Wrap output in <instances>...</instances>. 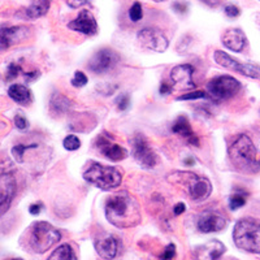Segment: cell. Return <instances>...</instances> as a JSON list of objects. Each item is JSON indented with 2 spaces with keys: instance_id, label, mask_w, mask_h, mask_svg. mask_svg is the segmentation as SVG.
I'll return each instance as SVG.
<instances>
[{
  "instance_id": "obj_1",
  "label": "cell",
  "mask_w": 260,
  "mask_h": 260,
  "mask_svg": "<svg viewBox=\"0 0 260 260\" xmlns=\"http://www.w3.org/2000/svg\"><path fill=\"white\" fill-rule=\"evenodd\" d=\"M106 216L111 224L120 229L137 226L142 219L138 202L126 191L115 192L108 197Z\"/></svg>"
},
{
  "instance_id": "obj_2",
  "label": "cell",
  "mask_w": 260,
  "mask_h": 260,
  "mask_svg": "<svg viewBox=\"0 0 260 260\" xmlns=\"http://www.w3.org/2000/svg\"><path fill=\"white\" fill-rule=\"evenodd\" d=\"M229 159L238 172L255 175L260 172V155L252 141L245 134L237 137L229 146Z\"/></svg>"
},
{
  "instance_id": "obj_3",
  "label": "cell",
  "mask_w": 260,
  "mask_h": 260,
  "mask_svg": "<svg viewBox=\"0 0 260 260\" xmlns=\"http://www.w3.org/2000/svg\"><path fill=\"white\" fill-rule=\"evenodd\" d=\"M61 240V234L50 222L38 221L29 228L26 233L27 247L32 252L43 254Z\"/></svg>"
},
{
  "instance_id": "obj_4",
  "label": "cell",
  "mask_w": 260,
  "mask_h": 260,
  "mask_svg": "<svg viewBox=\"0 0 260 260\" xmlns=\"http://www.w3.org/2000/svg\"><path fill=\"white\" fill-rule=\"evenodd\" d=\"M233 241L240 250L260 254V222L254 219H241L237 221Z\"/></svg>"
},
{
  "instance_id": "obj_5",
  "label": "cell",
  "mask_w": 260,
  "mask_h": 260,
  "mask_svg": "<svg viewBox=\"0 0 260 260\" xmlns=\"http://www.w3.org/2000/svg\"><path fill=\"white\" fill-rule=\"evenodd\" d=\"M83 178L102 190H112L122 182L121 171L116 167H107L92 162L83 173Z\"/></svg>"
},
{
  "instance_id": "obj_6",
  "label": "cell",
  "mask_w": 260,
  "mask_h": 260,
  "mask_svg": "<svg viewBox=\"0 0 260 260\" xmlns=\"http://www.w3.org/2000/svg\"><path fill=\"white\" fill-rule=\"evenodd\" d=\"M240 81H237L231 76H220L215 77L208 82L207 85V95L211 101L220 103V102L228 101L236 96L241 90Z\"/></svg>"
},
{
  "instance_id": "obj_7",
  "label": "cell",
  "mask_w": 260,
  "mask_h": 260,
  "mask_svg": "<svg viewBox=\"0 0 260 260\" xmlns=\"http://www.w3.org/2000/svg\"><path fill=\"white\" fill-rule=\"evenodd\" d=\"M213 59L219 65L226 69L237 72V73L246 76L250 78H260V67L255 64H242L234 60L231 55H228L224 51H215Z\"/></svg>"
},
{
  "instance_id": "obj_8",
  "label": "cell",
  "mask_w": 260,
  "mask_h": 260,
  "mask_svg": "<svg viewBox=\"0 0 260 260\" xmlns=\"http://www.w3.org/2000/svg\"><path fill=\"white\" fill-rule=\"evenodd\" d=\"M133 156L139 166L146 169L154 168L157 164V155L148 146L147 139L142 134H136L133 138Z\"/></svg>"
},
{
  "instance_id": "obj_9",
  "label": "cell",
  "mask_w": 260,
  "mask_h": 260,
  "mask_svg": "<svg viewBox=\"0 0 260 260\" xmlns=\"http://www.w3.org/2000/svg\"><path fill=\"white\" fill-rule=\"evenodd\" d=\"M138 42L142 47L155 52H164L168 48V39L164 32L155 27H145L138 32Z\"/></svg>"
},
{
  "instance_id": "obj_10",
  "label": "cell",
  "mask_w": 260,
  "mask_h": 260,
  "mask_svg": "<svg viewBox=\"0 0 260 260\" xmlns=\"http://www.w3.org/2000/svg\"><path fill=\"white\" fill-rule=\"evenodd\" d=\"M118 60H120V56L117 55V52L110 50V48H103V50L98 51L91 57L89 62V68L94 73H106V72L115 68Z\"/></svg>"
},
{
  "instance_id": "obj_11",
  "label": "cell",
  "mask_w": 260,
  "mask_h": 260,
  "mask_svg": "<svg viewBox=\"0 0 260 260\" xmlns=\"http://www.w3.org/2000/svg\"><path fill=\"white\" fill-rule=\"evenodd\" d=\"M192 73H194V68L189 64L177 65L172 69L171 72V83L173 90H180V91H185V90H194L195 83L192 81Z\"/></svg>"
},
{
  "instance_id": "obj_12",
  "label": "cell",
  "mask_w": 260,
  "mask_h": 260,
  "mask_svg": "<svg viewBox=\"0 0 260 260\" xmlns=\"http://www.w3.org/2000/svg\"><path fill=\"white\" fill-rule=\"evenodd\" d=\"M16 194V180L9 173H0V217L6 215Z\"/></svg>"
},
{
  "instance_id": "obj_13",
  "label": "cell",
  "mask_w": 260,
  "mask_h": 260,
  "mask_svg": "<svg viewBox=\"0 0 260 260\" xmlns=\"http://www.w3.org/2000/svg\"><path fill=\"white\" fill-rule=\"evenodd\" d=\"M96 147L101 150L102 154L107 157V159L112 160V161H120L124 160L127 156V152L124 147L113 141L111 136L107 133H102L96 139Z\"/></svg>"
},
{
  "instance_id": "obj_14",
  "label": "cell",
  "mask_w": 260,
  "mask_h": 260,
  "mask_svg": "<svg viewBox=\"0 0 260 260\" xmlns=\"http://www.w3.org/2000/svg\"><path fill=\"white\" fill-rule=\"evenodd\" d=\"M95 250L102 259L112 260L115 259L118 252V241L113 234L103 233L95 237Z\"/></svg>"
},
{
  "instance_id": "obj_15",
  "label": "cell",
  "mask_w": 260,
  "mask_h": 260,
  "mask_svg": "<svg viewBox=\"0 0 260 260\" xmlns=\"http://www.w3.org/2000/svg\"><path fill=\"white\" fill-rule=\"evenodd\" d=\"M29 29L25 26L0 27V50H8L12 46L25 41Z\"/></svg>"
},
{
  "instance_id": "obj_16",
  "label": "cell",
  "mask_w": 260,
  "mask_h": 260,
  "mask_svg": "<svg viewBox=\"0 0 260 260\" xmlns=\"http://www.w3.org/2000/svg\"><path fill=\"white\" fill-rule=\"evenodd\" d=\"M226 226V219L220 213L207 211L199 216L198 229L202 233H213V232H220Z\"/></svg>"
},
{
  "instance_id": "obj_17",
  "label": "cell",
  "mask_w": 260,
  "mask_h": 260,
  "mask_svg": "<svg viewBox=\"0 0 260 260\" xmlns=\"http://www.w3.org/2000/svg\"><path fill=\"white\" fill-rule=\"evenodd\" d=\"M68 27L74 31L82 32L85 36H95L98 32V24L90 11H82L76 20L71 21Z\"/></svg>"
},
{
  "instance_id": "obj_18",
  "label": "cell",
  "mask_w": 260,
  "mask_h": 260,
  "mask_svg": "<svg viewBox=\"0 0 260 260\" xmlns=\"http://www.w3.org/2000/svg\"><path fill=\"white\" fill-rule=\"evenodd\" d=\"M225 250L226 248L224 243L217 240H211L195 248L194 257L195 260H217L224 255Z\"/></svg>"
},
{
  "instance_id": "obj_19",
  "label": "cell",
  "mask_w": 260,
  "mask_h": 260,
  "mask_svg": "<svg viewBox=\"0 0 260 260\" xmlns=\"http://www.w3.org/2000/svg\"><path fill=\"white\" fill-rule=\"evenodd\" d=\"M189 190L192 201H204L212 192V185H211V182L207 178L190 175Z\"/></svg>"
},
{
  "instance_id": "obj_20",
  "label": "cell",
  "mask_w": 260,
  "mask_h": 260,
  "mask_svg": "<svg viewBox=\"0 0 260 260\" xmlns=\"http://www.w3.org/2000/svg\"><path fill=\"white\" fill-rule=\"evenodd\" d=\"M221 41L225 47L234 51V52H241L245 48L246 43H247L245 32L241 29H237V27L225 30V32L222 34Z\"/></svg>"
},
{
  "instance_id": "obj_21",
  "label": "cell",
  "mask_w": 260,
  "mask_h": 260,
  "mask_svg": "<svg viewBox=\"0 0 260 260\" xmlns=\"http://www.w3.org/2000/svg\"><path fill=\"white\" fill-rule=\"evenodd\" d=\"M172 132L178 136H181L182 138H185L190 145L199 146V139L198 137L195 136L194 130H192L191 125H190L189 120H187L185 116H180L175 121L173 126H172Z\"/></svg>"
},
{
  "instance_id": "obj_22",
  "label": "cell",
  "mask_w": 260,
  "mask_h": 260,
  "mask_svg": "<svg viewBox=\"0 0 260 260\" xmlns=\"http://www.w3.org/2000/svg\"><path fill=\"white\" fill-rule=\"evenodd\" d=\"M8 95L12 101H15L17 104H21V106H27V104L31 103V92L24 85H18V83L12 85L9 87Z\"/></svg>"
},
{
  "instance_id": "obj_23",
  "label": "cell",
  "mask_w": 260,
  "mask_h": 260,
  "mask_svg": "<svg viewBox=\"0 0 260 260\" xmlns=\"http://www.w3.org/2000/svg\"><path fill=\"white\" fill-rule=\"evenodd\" d=\"M50 4V0H34L26 8L25 15H26L27 18L42 17V16H45L48 12Z\"/></svg>"
},
{
  "instance_id": "obj_24",
  "label": "cell",
  "mask_w": 260,
  "mask_h": 260,
  "mask_svg": "<svg viewBox=\"0 0 260 260\" xmlns=\"http://www.w3.org/2000/svg\"><path fill=\"white\" fill-rule=\"evenodd\" d=\"M51 111L52 112H56L57 115H61V113H65L67 111L71 108L72 102L69 101L68 98L64 96L62 94H59V92H55L51 98Z\"/></svg>"
},
{
  "instance_id": "obj_25",
  "label": "cell",
  "mask_w": 260,
  "mask_h": 260,
  "mask_svg": "<svg viewBox=\"0 0 260 260\" xmlns=\"http://www.w3.org/2000/svg\"><path fill=\"white\" fill-rule=\"evenodd\" d=\"M47 260H77V256L74 254V250L71 245L65 243V245L59 246V247L50 255Z\"/></svg>"
},
{
  "instance_id": "obj_26",
  "label": "cell",
  "mask_w": 260,
  "mask_h": 260,
  "mask_svg": "<svg viewBox=\"0 0 260 260\" xmlns=\"http://www.w3.org/2000/svg\"><path fill=\"white\" fill-rule=\"evenodd\" d=\"M247 192L245 190L237 189L234 191V194L232 195L231 199H229V206H231V210H238V208L243 207L246 204V198H247Z\"/></svg>"
},
{
  "instance_id": "obj_27",
  "label": "cell",
  "mask_w": 260,
  "mask_h": 260,
  "mask_svg": "<svg viewBox=\"0 0 260 260\" xmlns=\"http://www.w3.org/2000/svg\"><path fill=\"white\" fill-rule=\"evenodd\" d=\"M34 147V146H25V145H16L12 148V155L17 162H24V155L26 150Z\"/></svg>"
},
{
  "instance_id": "obj_28",
  "label": "cell",
  "mask_w": 260,
  "mask_h": 260,
  "mask_svg": "<svg viewBox=\"0 0 260 260\" xmlns=\"http://www.w3.org/2000/svg\"><path fill=\"white\" fill-rule=\"evenodd\" d=\"M129 17H130V20L134 21V22H137V21H139V20H142L143 11H142V6H141V3L136 2L133 6L130 7Z\"/></svg>"
},
{
  "instance_id": "obj_29",
  "label": "cell",
  "mask_w": 260,
  "mask_h": 260,
  "mask_svg": "<svg viewBox=\"0 0 260 260\" xmlns=\"http://www.w3.org/2000/svg\"><path fill=\"white\" fill-rule=\"evenodd\" d=\"M81 147V141L76 136H68L64 139V148L68 151H76Z\"/></svg>"
},
{
  "instance_id": "obj_30",
  "label": "cell",
  "mask_w": 260,
  "mask_h": 260,
  "mask_svg": "<svg viewBox=\"0 0 260 260\" xmlns=\"http://www.w3.org/2000/svg\"><path fill=\"white\" fill-rule=\"evenodd\" d=\"M202 98H208L207 92L201 91V90H192L185 95H181L178 101H195V99H202Z\"/></svg>"
},
{
  "instance_id": "obj_31",
  "label": "cell",
  "mask_w": 260,
  "mask_h": 260,
  "mask_svg": "<svg viewBox=\"0 0 260 260\" xmlns=\"http://www.w3.org/2000/svg\"><path fill=\"white\" fill-rule=\"evenodd\" d=\"M21 72V67L16 62H12V64H9L8 69H7V76H6V80L7 81H12L17 77L18 74Z\"/></svg>"
},
{
  "instance_id": "obj_32",
  "label": "cell",
  "mask_w": 260,
  "mask_h": 260,
  "mask_svg": "<svg viewBox=\"0 0 260 260\" xmlns=\"http://www.w3.org/2000/svg\"><path fill=\"white\" fill-rule=\"evenodd\" d=\"M87 83V77L83 72H76L74 73V77L72 80V85L76 86V87H82Z\"/></svg>"
},
{
  "instance_id": "obj_33",
  "label": "cell",
  "mask_w": 260,
  "mask_h": 260,
  "mask_svg": "<svg viewBox=\"0 0 260 260\" xmlns=\"http://www.w3.org/2000/svg\"><path fill=\"white\" fill-rule=\"evenodd\" d=\"M176 256V246L173 245V243H171V245L167 246L166 248H164V251H162V254L160 255V259L161 260H173Z\"/></svg>"
},
{
  "instance_id": "obj_34",
  "label": "cell",
  "mask_w": 260,
  "mask_h": 260,
  "mask_svg": "<svg viewBox=\"0 0 260 260\" xmlns=\"http://www.w3.org/2000/svg\"><path fill=\"white\" fill-rule=\"evenodd\" d=\"M130 104V99L126 94L121 95V96H118L117 99V107L120 111H126L127 107Z\"/></svg>"
},
{
  "instance_id": "obj_35",
  "label": "cell",
  "mask_w": 260,
  "mask_h": 260,
  "mask_svg": "<svg viewBox=\"0 0 260 260\" xmlns=\"http://www.w3.org/2000/svg\"><path fill=\"white\" fill-rule=\"evenodd\" d=\"M15 126L20 130H24L29 126V122H27L26 118L21 115H16L15 117Z\"/></svg>"
},
{
  "instance_id": "obj_36",
  "label": "cell",
  "mask_w": 260,
  "mask_h": 260,
  "mask_svg": "<svg viewBox=\"0 0 260 260\" xmlns=\"http://www.w3.org/2000/svg\"><path fill=\"white\" fill-rule=\"evenodd\" d=\"M225 13H226L228 17H238L241 13L240 8L237 6H233V4H231V6H226L225 7Z\"/></svg>"
},
{
  "instance_id": "obj_37",
  "label": "cell",
  "mask_w": 260,
  "mask_h": 260,
  "mask_svg": "<svg viewBox=\"0 0 260 260\" xmlns=\"http://www.w3.org/2000/svg\"><path fill=\"white\" fill-rule=\"evenodd\" d=\"M92 0H67V3L71 8H78V7L86 6V4L91 3Z\"/></svg>"
},
{
  "instance_id": "obj_38",
  "label": "cell",
  "mask_w": 260,
  "mask_h": 260,
  "mask_svg": "<svg viewBox=\"0 0 260 260\" xmlns=\"http://www.w3.org/2000/svg\"><path fill=\"white\" fill-rule=\"evenodd\" d=\"M42 208H43V204L42 203L31 204V206L29 207V212L31 213V215H39L42 211Z\"/></svg>"
},
{
  "instance_id": "obj_39",
  "label": "cell",
  "mask_w": 260,
  "mask_h": 260,
  "mask_svg": "<svg viewBox=\"0 0 260 260\" xmlns=\"http://www.w3.org/2000/svg\"><path fill=\"white\" fill-rule=\"evenodd\" d=\"M172 90H173L172 83L162 82L161 85H160V94H169V92H172Z\"/></svg>"
},
{
  "instance_id": "obj_40",
  "label": "cell",
  "mask_w": 260,
  "mask_h": 260,
  "mask_svg": "<svg viewBox=\"0 0 260 260\" xmlns=\"http://www.w3.org/2000/svg\"><path fill=\"white\" fill-rule=\"evenodd\" d=\"M173 9L178 13H185L187 11V6L185 3H178L177 2V3L173 4Z\"/></svg>"
},
{
  "instance_id": "obj_41",
  "label": "cell",
  "mask_w": 260,
  "mask_h": 260,
  "mask_svg": "<svg viewBox=\"0 0 260 260\" xmlns=\"http://www.w3.org/2000/svg\"><path fill=\"white\" fill-rule=\"evenodd\" d=\"M186 211V206L183 203H177L175 206V208H173V212H175V215H182L183 212Z\"/></svg>"
},
{
  "instance_id": "obj_42",
  "label": "cell",
  "mask_w": 260,
  "mask_h": 260,
  "mask_svg": "<svg viewBox=\"0 0 260 260\" xmlns=\"http://www.w3.org/2000/svg\"><path fill=\"white\" fill-rule=\"evenodd\" d=\"M204 3L208 4V6H211V7H216L221 3V0H204Z\"/></svg>"
},
{
  "instance_id": "obj_43",
  "label": "cell",
  "mask_w": 260,
  "mask_h": 260,
  "mask_svg": "<svg viewBox=\"0 0 260 260\" xmlns=\"http://www.w3.org/2000/svg\"><path fill=\"white\" fill-rule=\"evenodd\" d=\"M186 164L187 166H192V164H194V159H187Z\"/></svg>"
},
{
  "instance_id": "obj_44",
  "label": "cell",
  "mask_w": 260,
  "mask_h": 260,
  "mask_svg": "<svg viewBox=\"0 0 260 260\" xmlns=\"http://www.w3.org/2000/svg\"><path fill=\"white\" fill-rule=\"evenodd\" d=\"M152 2H157V3H160V2H164V0H152Z\"/></svg>"
},
{
  "instance_id": "obj_45",
  "label": "cell",
  "mask_w": 260,
  "mask_h": 260,
  "mask_svg": "<svg viewBox=\"0 0 260 260\" xmlns=\"http://www.w3.org/2000/svg\"><path fill=\"white\" fill-rule=\"evenodd\" d=\"M9 260H22V259H9Z\"/></svg>"
},
{
  "instance_id": "obj_46",
  "label": "cell",
  "mask_w": 260,
  "mask_h": 260,
  "mask_svg": "<svg viewBox=\"0 0 260 260\" xmlns=\"http://www.w3.org/2000/svg\"><path fill=\"white\" fill-rule=\"evenodd\" d=\"M50 2H51V0H50Z\"/></svg>"
}]
</instances>
